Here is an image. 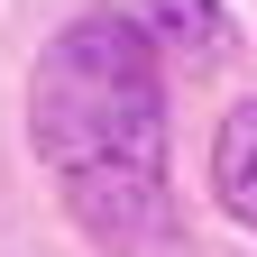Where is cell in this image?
<instances>
[{
    "label": "cell",
    "instance_id": "1",
    "mask_svg": "<svg viewBox=\"0 0 257 257\" xmlns=\"http://www.w3.org/2000/svg\"><path fill=\"white\" fill-rule=\"evenodd\" d=\"M28 147L101 257H166V55L138 10H83L28 74Z\"/></svg>",
    "mask_w": 257,
    "mask_h": 257
},
{
    "label": "cell",
    "instance_id": "2",
    "mask_svg": "<svg viewBox=\"0 0 257 257\" xmlns=\"http://www.w3.org/2000/svg\"><path fill=\"white\" fill-rule=\"evenodd\" d=\"M211 193H220L230 220L257 230V101H239L220 119V138H211Z\"/></svg>",
    "mask_w": 257,
    "mask_h": 257
},
{
    "label": "cell",
    "instance_id": "3",
    "mask_svg": "<svg viewBox=\"0 0 257 257\" xmlns=\"http://www.w3.org/2000/svg\"><path fill=\"white\" fill-rule=\"evenodd\" d=\"M147 19V37H156V55H184V64H220L230 55V10L220 0H156V10H138Z\"/></svg>",
    "mask_w": 257,
    "mask_h": 257
}]
</instances>
